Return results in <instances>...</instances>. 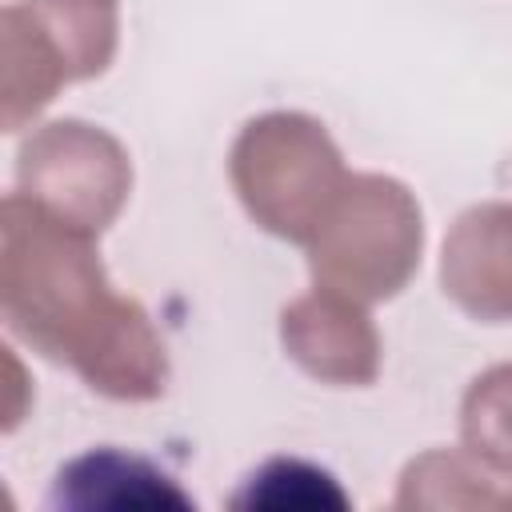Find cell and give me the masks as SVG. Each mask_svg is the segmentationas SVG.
Listing matches in <instances>:
<instances>
[{
    "label": "cell",
    "mask_w": 512,
    "mask_h": 512,
    "mask_svg": "<svg viewBox=\"0 0 512 512\" xmlns=\"http://www.w3.org/2000/svg\"><path fill=\"white\" fill-rule=\"evenodd\" d=\"M60 512H188L196 500L152 460L124 448H88L72 456L48 492Z\"/></svg>",
    "instance_id": "cell-7"
},
{
    "label": "cell",
    "mask_w": 512,
    "mask_h": 512,
    "mask_svg": "<svg viewBox=\"0 0 512 512\" xmlns=\"http://www.w3.org/2000/svg\"><path fill=\"white\" fill-rule=\"evenodd\" d=\"M16 192L48 216L100 236L128 204V148L100 124L64 116L28 132L16 152Z\"/></svg>",
    "instance_id": "cell-4"
},
{
    "label": "cell",
    "mask_w": 512,
    "mask_h": 512,
    "mask_svg": "<svg viewBox=\"0 0 512 512\" xmlns=\"http://www.w3.org/2000/svg\"><path fill=\"white\" fill-rule=\"evenodd\" d=\"M0 312L16 340L108 400L148 404L168 388V348L148 308L112 288L96 236L20 192L0 204Z\"/></svg>",
    "instance_id": "cell-1"
},
{
    "label": "cell",
    "mask_w": 512,
    "mask_h": 512,
    "mask_svg": "<svg viewBox=\"0 0 512 512\" xmlns=\"http://www.w3.org/2000/svg\"><path fill=\"white\" fill-rule=\"evenodd\" d=\"M228 176L256 228L288 244H308L352 172L316 116L276 108L236 132Z\"/></svg>",
    "instance_id": "cell-3"
},
{
    "label": "cell",
    "mask_w": 512,
    "mask_h": 512,
    "mask_svg": "<svg viewBox=\"0 0 512 512\" xmlns=\"http://www.w3.org/2000/svg\"><path fill=\"white\" fill-rule=\"evenodd\" d=\"M232 508H268V512H288V508H300V512H328V508H348V492L336 484L332 472L308 464V460H296V456H276V460H264L244 484L240 492L232 496Z\"/></svg>",
    "instance_id": "cell-12"
},
{
    "label": "cell",
    "mask_w": 512,
    "mask_h": 512,
    "mask_svg": "<svg viewBox=\"0 0 512 512\" xmlns=\"http://www.w3.org/2000/svg\"><path fill=\"white\" fill-rule=\"evenodd\" d=\"M316 288L380 304L400 296L424 256L416 192L384 172H352L304 244Z\"/></svg>",
    "instance_id": "cell-2"
},
{
    "label": "cell",
    "mask_w": 512,
    "mask_h": 512,
    "mask_svg": "<svg viewBox=\"0 0 512 512\" xmlns=\"http://www.w3.org/2000/svg\"><path fill=\"white\" fill-rule=\"evenodd\" d=\"M0 44H4V64H0V124L4 132H20L32 124L68 80L52 48L36 36V28L20 16L16 4L4 8L0 16Z\"/></svg>",
    "instance_id": "cell-9"
},
{
    "label": "cell",
    "mask_w": 512,
    "mask_h": 512,
    "mask_svg": "<svg viewBox=\"0 0 512 512\" xmlns=\"http://www.w3.org/2000/svg\"><path fill=\"white\" fill-rule=\"evenodd\" d=\"M280 344L304 376L332 388H368L384 364V344L368 304L328 288H312L284 304Z\"/></svg>",
    "instance_id": "cell-5"
},
{
    "label": "cell",
    "mask_w": 512,
    "mask_h": 512,
    "mask_svg": "<svg viewBox=\"0 0 512 512\" xmlns=\"http://www.w3.org/2000/svg\"><path fill=\"white\" fill-rule=\"evenodd\" d=\"M68 80L104 76L120 44V0H12Z\"/></svg>",
    "instance_id": "cell-8"
},
{
    "label": "cell",
    "mask_w": 512,
    "mask_h": 512,
    "mask_svg": "<svg viewBox=\"0 0 512 512\" xmlns=\"http://www.w3.org/2000/svg\"><path fill=\"white\" fill-rule=\"evenodd\" d=\"M396 508H512V480L488 472L464 448H428L400 472Z\"/></svg>",
    "instance_id": "cell-10"
},
{
    "label": "cell",
    "mask_w": 512,
    "mask_h": 512,
    "mask_svg": "<svg viewBox=\"0 0 512 512\" xmlns=\"http://www.w3.org/2000/svg\"><path fill=\"white\" fill-rule=\"evenodd\" d=\"M460 448L512 480V364L484 368L460 400Z\"/></svg>",
    "instance_id": "cell-11"
},
{
    "label": "cell",
    "mask_w": 512,
    "mask_h": 512,
    "mask_svg": "<svg viewBox=\"0 0 512 512\" xmlns=\"http://www.w3.org/2000/svg\"><path fill=\"white\" fill-rule=\"evenodd\" d=\"M444 296L480 324H512V200L464 208L440 244Z\"/></svg>",
    "instance_id": "cell-6"
}]
</instances>
